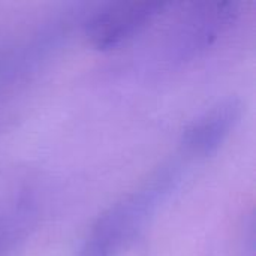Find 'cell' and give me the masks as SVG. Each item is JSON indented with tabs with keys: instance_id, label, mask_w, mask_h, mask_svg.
Returning <instances> with one entry per match:
<instances>
[{
	"instance_id": "cell-1",
	"label": "cell",
	"mask_w": 256,
	"mask_h": 256,
	"mask_svg": "<svg viewBox=\"0 0 256 256\" xmlns=\"http://www.w3.org/2000/svg\"><path fill=\"white\" fill-rule=\"evenodd\" d=\"M174 178V172L165 170L111 204L88 230L78 256L122 255L146 230Z\"/></svg>"
},
{
	"instance_id": "cell-2",
	"label": "cell",
	"mask_w": 256,
	"mask_h": 256,
	"mask_svg": "<svg viewBox=\"0 0 256 256\" xmlns=\"http://www.w3.org/2000/svg\"><path fill=\"white\" fill-rule=\"evenodd\" d=\"M165 4L160 2H114L100 6L84 22L86 36L99 50L112 48L153 21Z\"/></svg>"
},
{
	"instance_id": "cell-3",
	"label": "cell",
	"mask_w": 256,
	"mask_h": 256,
	"mask_svg": "<svg viewBox=\"0 0 256 256\" xmlns=\"http://www.w3.org/2000/svg\"><path fill=\"white\" fill-rule=\"evenodd\" d=\"M236 3L214 2L196 4L184 15L183 22L172 36V54L186 58L204 50L234 21Z\"/></svg>"
},
{
	"instance_id": "cell-4",
	"label": "cell",
	"mask_w": 256,
	"mask_h": 256,
	"mask_svg": "<svg viewBox=\"0 0 256 256\" xmlns=\"http://www.w3.org/2000/svg\"><path fill=\"white\" fill-rule=\"evenodd\" d=\"M242 114V104L226 98L201 112L183 132V147L194 156L213 154L230 136Z\"/></svg>"
},
{
	"instance_id": "cell-5",
	"label": "cell",
	"mask_w": 256,
	"mask_h": 256,
	"mask_svg": "<svg viewBox=\"0 0 256 256\" xmlns=\"http://www.w3.org/2000/svg\"><path fill=\"white\" fill-rule=\"evenodd\" d=\"M8 238H9L8 226L3 225V224H0V256H2V254H3L4 249H6V246H8V242H9Z\"/></svg>"
}]
</instances>
